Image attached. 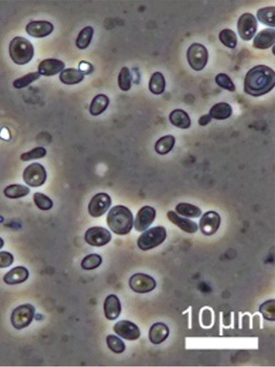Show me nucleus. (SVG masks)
Masks as SVG:
<instances>
[{"instance_id":"26","label":"nucleus","mask_w":275,"mask_h":367,"mask_svg":"<svg viewBox=\"0 0 275 367\" xmlns=\"http://www.w3.org/2000/svg\"><path fill=\"white\" fill-rule=\"evenodd\" d=\"M166 81L160 72H155L151 78L149 82V89L154 95H161L165 90Z\"/></svg>"},{"instance_id":"30","label":"nucleus","mask_w":275,"mask_h":367,"mask_svg":"<svg viewBox=\"0 0 275 367\" xmlns=\"http://www.w3.org/2000/svg\"><path fill=\"white\" fill-rule=\"evenodd\" d=\"M259 21L265 25L274 27V7H267L260 9L257 12Z\"/></svg>"},{"instance_id":"6","label":"nucleus","mask_w":275,"mask_h":367,"mask_svg":"<svg viewBox=\"0 0 275 367\" xmlns=\"http://www.w3.org/2000/svg\"><path fill=\"white\" fill-rule=\"evenodd\" d=\"M35 309L30 304H23L12 313L11 322L17 329L25 328L30 325L34 317Z\"/></svg>"},{"instance_id":"24","label":"nucleus","mask_w":275,"mask_h":367,"mask_svg":"<svg viewBox=\"0 0 275 367\" xmlns=\"http://www.w3.org/2000/svg\"><path fill=\"white\" fill-rule=\"evenodd\" d=\"M110 101L108 97L103 94L96 96L93 100L89 112L91 115L97 116L103 114L109 106Z\"/></svg>"},{"instance_id":"12","label":"nucleus","mask_w":275,"mask_h":367,"mask_svg":"<svg viewBox=\"0 0 275 367\" xmlns=\"http://www.w3.org/2000/svg\"><path fill=\"white\" fill-rule=\"evenodd\" d=\"M221 222V217L216 212L211 211L206 213L199 221L201 233L207 236L216 234L220 228Z\"/></svg>"},{"instance_id":"10","label":"nucleus","mask_w":275,"mask_h":367,"mask_svg":"<svg viewBox=\"0 0 275 367\" xmlns=\"http://www.w3.org/2000/svg\"><path fill=\"white\" fill-rule=\"evenodd\" d=\"M112 203L111 197L105 193H99L94 195L88 205L89 214L94 217L104 215L109 209Z\"/></svg>"},{"instance_id":"13","label":"nucleus","mask_w":275,"mask_h":367,"mask_svg":"<svg viewBox=\"0 0 275 367\" xmlns=\"http://www.w3.org/2000/svg\"><path fill=\"white\" fill-rule=\"evenodd\" d=\"M155 217L156 211L154 208L149 206H143L138 212L136 218V230L139 232L145 230L154 222Z\"/></svg>"},{"instance_id":"28","label":"nucleus","mask_w":275,"mask_h":367,"mask_svg":"<svg viewBox=\"0 0 275 367\" xmlns=\"http://www.w3.org/2000/svg\"><path fill=\"white\" fill-rule=\"evenodd\" d=\"M29 188L20 185H11L7 187L4 193L9 199H15L27 196L30 193Z\"/></svg>"},{"instance_id":"31","label":"nucleus","mask_w":275,"mask_h":367,"mask_svg":"<svg viewBox=\"0 0 275 367\" xmlns=\"http://www.w3.org/2000/svg\"><path fill=\"white\" fill-rule=\"evenodd\" d=\"M94 29L91 27L83 28L79 33L76 41V46L80 50H84L90 45L94 35Z\"/></svg>"},{"instance_id":"8","label":"nucleus","mask_w":275,"mask_h":367,"mask_svg":"<svg viewBox=\"0 0 275 367\" xmlns=\"http://www.w3.org/2000/svg\"><path fill=\"white\" fill-rule=\"evenodd\" d=\"M237 28L241 38L245 41H249L253 38L258 29V22L252 14L247 13L239 17Z\"/></svg>"},{"instance_id":"21","label":"nucleus","mask_w":275,"mask_h":367,"mask_svg":"<svg viewBox=\"0 0 275 367\" xmlns=\"http://www.w3.org/2000/svg\"><path fill=\"white\" fill-rule=\"evenodd\" d=\"M170 329L168 326L163 323L154 324L149 332V338L151 342L155 345L160 344L168 338Z\"/></svg>"},{"instance_id":"44","label":"nucleus","mask_w":275,"mask_h":367,"mask_svg":"<svg viewBox=\"0 0 275 367\" xmlns=\"http://www.w3.org/2000/svg\"><path fill=\"white\" fill-rule=\"evenodd\" d=\"M5 242L3 238L0 237V249H2L4 246Z\"/></svg>"},{"instance_id":"2","label":"nucleus","mask_w":275,"mask_h":367,"mask_svg":"<svg viewBox=\"0 0 275 367\" xmlns=\"http://www.w3.org/2000/svg\"><path fill=\"white\" fill-rule=\"evenodd\" d=\"M107 225L115 234L125 235L133 229L134 216L125 206H116L112 208L106 217Z\"/></svg>"},{"instance_id":"23","label":"nucleus","mask_w":275,"mask_h":367,"mask_svg":"<svg viewBox=\"0 0 275 367\" xmlns=\"http://www.w3.org/2000/svg\"><path fill=\"white\" fill-rule=\"evenodd\" d=\"M232 113V108L229 104L221 102L215 104L211 107L209 115L211 118L222 120L230 118Z\"/></svg>"},{"instance_id":"39","label":"nucleus","mask_w":275,"mask_h":367,"mask_svg":"<svg viewBox=\"0 0 275 367\" xmlns=\"http://www.w3.org/2000/svg\"><path fill=\"white\" fill-rule=\"evenodd\" d=\"M46 153V150L44 148L38 146L29 152L23 153L20 158L22 161H29L43 158Z\"/></svg>"},{"instance_id":"36","label":"nucleus","mask_w":275,"mask_h":367,"mask_svg":"<svg viewBox=\"0 0 275 367\" xmlns=\"http://www.w3.org/2000/svg\"><path fill=\"white\" fill-rule=\"evenodd\" d=\"M274 300H269L262 303L260 307L259 311L266 320L274 321Z\"/></svg>"},{"instance_id":"14","label":"nucleus","mask_w":275,"mask_h":367,"mask_svg":"<svg viewBox=\"0 0 275 367\" xmlns=\"http://www.w3.org/2000/svg\"><path fill=\"white\" fill-rule=\"evenodd\" d=\"M114 332L121 337L128 340H135L140 336L139 327L135 323L129 321H121L114 327Z\"/></svg>"},{"instance_id":"33","label":"nucleus","mask_w":275,"mask_h":367,"mask_svg":"<svg viewBox=\"0 0 275 367\" xmlns=\"http://www.w3.org/2000/svg\"><path fill=\"white\" fill-rule=\"evenodd\" d=\"M131 82H132V76L131 75L129 69L126 67L122 68L118 78L119 88L124 91H129L132 86Z\"/></svg>"},{"instance_id":"27","label":"nucleus","mask_w":275,"mask_h":367,"mask_svg":"<svg viewBox=\"0 0 275 367\" xmlns=\"http://www.w3.org/2000/svg\"><path fill=\"white\" fill-rule=\"evenodd\" d=\"M175 211L178 214L190 218H197L202 214V211L198 207L184 203L177 205Z\"/></svg>"},{"instance_id":"35","label":"nucleus","mask_w":275,"mask_h":367,"mask_svg":"<svg viewBox=\"0 0 275 367\" xmlns=\"http://www.w3.org/2000/svg\"><path fill=\"white\" fill-rule=\"evenodd\" d=\"M102 263L101 256L97 254H90L81 262V267L85 270H92L99 267Z\"/></svg>"},{"instance_id":"29","label":"nucleus","mask_w":275,"mask_h":367,"mask_svg":"<svg viewBox=\"0 0 275 367\" xmlns=\"http://www.w3.org/2000/svg\"><path fill=\"white\" fill-rule=\"evenodd\" d=\"M175 138L171 136H166L160 138L155 143V151L158 154L164 155L169 154L173 149Z\"/></svg>"},{"instance_id":"17","label":"nucleus","mask_w":275,"mask_h":367,"mask_svg":"<svg viewBox=\"0 0 275 367\" xmlns=\"http://www.w3.org/2000/svg\"><path fill=\"white\" fill-rule=\"evenodd\" d=\"M167 215L172 223L188 234L196 233L198 230L197 224L192 220L182 217L173 211H169Z\"/></svg>"},{"instance_id":"3","label":"nucleus","mask_w":275,"mask_h":367,"mask_svg":"<svg viewBox=\"0 0 275 367\" xmlns=\"http://www.w3.org/2000/svg\"><path fill=\"white\" fill-rule=\"evenodd\" d=\"M9 55L16 64L24 65L28 64L34 56V47L28 40L16 36L10 42Z\"/></svg>"},{"instance_id":"1","label":"nucleus","mask_w":275,"mask_h":367,"mask_svg":"<svg viewBox=\"0 0 275 367\" xmlns=\"http://www.w3.org/2000/svg\"><path fill=\"white\" fill-rule=\"evenodd\" d=\"M275 85V73L270 67L258 65L250 69L244 80V91L253 97L265 95L271 91Z\"/></svg>"},{"instance_id":"37","label":"nucleus","mask_w":275,"mask_h":367,"mask_svg":"<svg viewBox=\"0 0 275 367\" xmlns=\"http://www.w3.org/2000/svg\"><path fill=\"white\" fill-rule=\"evenodd\" d=\"M40 78V75L39 72L29 73L27 75L15 80L13 85L15 88L20 89L28 86L29 84Z\"/></svg>"},{"instance_id":"18","label":"nucleus","mask_w":275,"mask_h":367,"mask_svg":"<svg viewBox=\"0 0 275 367\" xmlns=\"http://www.w3.org/2000/svg\"><path fill=\"white\" fill-rule=\"evenodd\" d=\"M104 311L106 319L114 321L117 319L122 311L120 301L115 295H110L105 299L104 304Z\"/></svg>"},{"instance_id":"16","label":"nucleus","mask_w":275,"mask_h":367,"mask_svg":"<svg viewBox=\"0 0 275 367\" xmlns=\"http://www.w3.org/2000/svg\"><path fill=\"white\" fill-rule=\"evenodd\" d=\"M65 67L62 61L56 59H47L42 61L39 66V72L40 75L45 77H51L58 74Z\"/></svg>"},{"instance_id":"25","label":"nucleus","mask_w":275,"mask_h":367,"mask_svg":"<svg viewBox=\"0 0 275 367\" xmlns=\"http://www.w3.org/2000/svg\"><path fill=\"white\" fill-rule=\"evenodd\" d=\"M85 76L79 70L68 68L63 70L59 76L61 82L67 85H75L80 83L84 79Z\"/></svg>"},{"instance_id":"9","label":"nucleus","mask_w":275,"mask_h":367,"mask_svg":"<svg viewBox=\"0 0 275 367\" xmlns=\"http://www.w3.org/2000/svg\"><path fill=\"white\" fill-rule=\"evenodd\" d=\"M131 289L136 292L145 293L153 291L157 286L156 281L152 277L143 273H137L129 280Z\"/></svg>"},{"instance_id":"7","label":"nucleus","mask_w":275,"mask_h":367,"mask_svg":"<svg viewBox=\"0 0 275 367\" xmlns=\"http://www.w3.org/2000/svg\"><path fill=\"white\" fill-rule=\"evenodd\" d=\"M23 178L29 186L32 188L40 187L46 180V171L40 163H33L24 170Z\"/></svg>"},{"instance_id":"5","label":"nucleus","mask_w":275,"mask_h":367,"mask_svg":"<svg viewBox=\"0 0 275 367\" xmlns=\"http://www.w3.org/2000/svg\"><path fill=\"white\" fill-rule=\"evenodd\" d=\"M187 58L191 68L196 71H200L207 65L209 59L208 51L204 45L194 43L188 48Z\"/></svg>"},{"instance_id":"19","label":"nucleus","mask_w":275,"mask_h":367,"mask_svg":"<svg viewBox=\"0 0 275 367\" xmlns=\"http://www.w3.org/2000/svg\"><path fill=\"white\" fill-rule=\"evenodd\" d=\"M275 31L273 29H265L255 36L253 46L260 50H267L274 44Z\"/></svg>"},{"instance_id":"22","label":"nucleus","mask_w":275,"mask_h":367,"mask_svg":"<svg viewBox=\"0 0 275 367\" xmlns=\"http://www.w3.org/2000/svg\"><path fill=\"white\" fill-rule=\"evenodd\" d=\"M171 124L181 129H187L191 125V120L188 114L181 109H176L169 117Z\"/></svg>"},{"instance_id":"32","label":"nucleus","mask_w":275,"mask_h":367,"mask_svg":"<svg viewBox=\"0 0 275 367\" xmlns=\"http://www.w3.org/2000/svg\"><path fill=\"white\" fill-rule=\"evenodd\" d=\"M219 40L224 46L230 48H234L237 45L236 34L229 29H224L219 33Z\"/></svg>"},{"instance_id":"15","label":"nucleus","mask_w":275,"mask_h":367,"mask_svg":"<svg viewBox=\"0 0 275 367\" xmlns=\"http://www.w3.org/2000/svg\"><path fill=\"white\" fill-rule=\"evenodd\" d=\"M53 24L46 21H37L30 22L26 27L27 33L34 38H44L53 31Z\"/></svg>"},{"instance_id":"20","label":"nucleus","mask_w":275,"mask_h":367,"mask_svg":"<svg viewBox=\"0 0 275 367\" xmlns=\"http://www.w3.org/2000/svg\"><path fill=\"white\" fill-rule=\"evenodd\" d=\"M29 277L27 269L23 266L12 268L4 278V282L9 285H14L25 282Z\"/></svg>"},{"instance_id":"41","label":"nucleus","mask_w":275,"mask_h":367,"mask_svg":"<svg viewBox=\"0 0 275 367\" xmlns=\"http://www.w3.org/2000/svg\"><path fill=\"white\" fill-rule=\"evenodd\" d=\"M14 262V256L7 251L0 252V268H7Z\"/></svg>"},{"instance_id":"38","label":"nucleus","mask_w":275,"mask_h":367,"mask_svg":"<svg viewBox=\"0 0 275 367\" xmlns=\"http://www.w3.org/2000/svg\"><path fill=\"white\" fill-rule=\"evenodd\" d=\"M106 343L109 348L116 354L122 353L125 350L124 342L114 335H109L106 337Z\"/></svg>"},{"instance_id":"43","label":"nucleus","mask_w":275,"mask_h":367,"mask_svg":"<svg viewBox=\"0 0 275 367\" xmlns=\"http://www.w3.org/2000/svg\"><path fill=\"white\" fill-rule=\"evenodd\" d=\"M211 119L212 118L209 115H203L199 118L198 124L200 126H205L210 123Z\"/></svg>"},{"instance_id":"11","label":"nucleus","mask_w":275,"mask_h":367,"mask_svg":"<svg viewBox=\"0 0 275 367\" xmlns=\"http://www.w3.org/2000/svg\"><path fill=\"white\" fill-rule=\"evenodd\" d=\"M112 237L109 231L101 227L89 228L85 235V240L90 246L97 247L104 246L109 243Z\"/></svg>"},{"instance_id":"4","label":"nucleus","mask_w":275,"mask_h":367,"mask_svg":"<svg viewBox=\"0 0 275 367\" xmlns=\"http://www.w3.org/2000/svg\"><path fill=\"white\" fill-rule=\"evenodd\" d=\"M167 238L164 227H153L143 232L139 237L138 246L142 251H148L156 248L162 244Z\"/></svg>"},{"instance_id":"42","label":"nucleus","mask_w":275,"mask_h":367,"mask_svg":"<svg viewBox=\"0 0 275 367\" xmlns=\"http://www.w3.org/2000/svg\"><path fill=\"white\" fill-rule=\"evenodd\" d=\"M79 70L83 75H89L93 71V66L86 61H82L79 64Z\"/></svg>"},{"instance_id":"40","label":"nucleus","mask_w":275,"mask_h":367,"mask_svg":"<svg viewBox=\"0 0 275 367\" xmlns=\"http://www.w3.org/2000/svg\"><path fill=\"white\" fill-rule=\"evenodd\" d=\"M215 81L223 89L231 92L235 91L236 88L232 80L228 75L224 73L218 75L215 78Z\"/></svg>"},{"instance_id":"34","label":"nucleus","mask_w":275,"mask_h":367,"mask_svg":"<svg viewBox=\"0 0 275 367\" xmlns=\"http://www.w3.org/2000/svg\"><path fill=\"white\" fill-rule=\"evenodd\" d=\"M33 201L35 206L42 211H49L53 206L52 200L43 193L36 192L33 194Z\"/></svg>"}]
</instances>
